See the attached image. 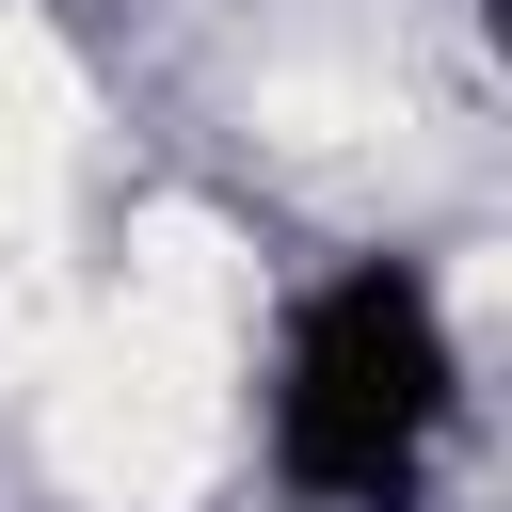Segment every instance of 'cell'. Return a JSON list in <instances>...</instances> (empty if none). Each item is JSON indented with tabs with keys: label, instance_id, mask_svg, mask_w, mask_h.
<instances>
[{
	"label": "cell",
	"instance_id": "obj_1",
	"mask_svg": "<svg viewBox=\"0 0 512 512\" xmlns=\"http://www.w3.org/2000/svg\"><path fill=\"white\" fill-rule=\"evenodd\" d=\"M224 352H240V336H192V320L112 304V336L48 384V464H64L96 512H176V496H208V464H224Z\"/></svg>",
	"mask_w": 512,
	"mask_h": 512
}]
</instances>
